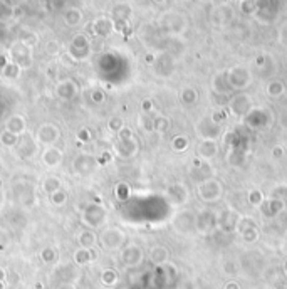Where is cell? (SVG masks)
Here are the masks:
<instances>
[{"label":"cell","instance_id":"3957f363","mask_svg":"<svg viewBox=\"0 0 287 289\" xmlns=\"http://www.w3.org/2000/svg\"><path fill=\"white\" fill-rule=\"evenodd\" d=\"M61 131L56 125H41L36 131V141L39 144H44V147H53V144L59 140Z\"/></svg>","mask_w":287,"mask_h":289},{"label":"cell","instance_id":"7a4b0ae2","mask_svg":"<svg viewBox=\"0 0 287 289\" xmlns=\"http://www.w3.org/2000/svg\"><path fill=\"white\" fill-rule=\"evenodd\" d=\"M108 221V212L102 209L101 205H89L84 209V213H83V222L86 227L89 229H97L101 227L102 224H106Z\"/></svg>","mask_w":287,"mask_h":289},{"label":"cell","instance_id":"e0dca14e","mask_svg":"<svg viewBox=\"0 0 287 289\" xmlns=\"http://www.w3.org/2000/svg\"><path fill=\"white\" fill-rule=\"evenodd\" d=\"M49 197H50V199H49V200H50V204H53V205H57V207H61V205H64V204H66L67 194H66V190H64V188H61V190H57V192L50 194Z\"/></svg>","mask_w":287,"mask_h":289},{"label":"cell","instance_id":"9c48e42d","mask_svg":"<svg viewBox=\"0 0 287 289\" xmlns=\"http://www.w3.org/2000/svg\"><path fill=\"white\" fill-rule=\"evenodd\" d=\"M114 150H116L119 158H129V157H133L136 152V141L133 138H131V140H123V141H119V144L114 147Z\"/></svg>","mask_w":287,"mask_h":289},{"label":"cell","instance_id":"5bb4252c","mask_svg":"<svg viewBox=\"0 0 287 289\" xmlns=\"http://www.w3.org/2000/svg\"><path fill=\"white\" fill-rule=\"evenodd\" d=\"M61 188H62V185H61V180L57 177H47L42 182V190L47 195L54 194V192H57V190H61Z\"/></svg>","mask_w":287,"mask_h":289},{"label":"cell","instance_id":"d6986e66","mask_svg":"<svg viewBox=\"0 0 287 289\" xmlns=\"http://www.w3.org/2000/svg\"><path fill=\"white\" fill-rule=\"evenodd\" d=\"M118 138H119V141L131 140V138H133V133H131V130H128V128H123L121 131L118 133Z\"/></svg>","mask_w":287,"mask_h":289},{"label":"cell","instance_id":"8992f818","mask_svg":"<svg viewBox=\"0 0 287 289\" xmlns=\"http://www.w3.org/2000/svg\"><path fill=\"white\" fill-rule=\"evenodd\" d=\"M74 170L77 173H91L94 170V165H96V158H93L91 155H79V157L74 160Z\"/></svg>","mask_w":287,"mask_h":289},{"label":"cell","instance_id":"4fadbf2b","mask_svg":"<svg viewBox=\"0 0 287 289\" xmlns=\"http://www.w3.org/2000/svg\"><path fill=\"white\" fill-rule=\"evenodd\" d=\"M41 261L44 264H56L57 259H59V252H57V249H54V247H44V249L41 251Z\"/></svg>","mask_w":287,"mask_h":289},{"label":"cell","instance_id":"277c9868","mask_svg":"<svg viewBox=\"0 0 287 289\" xmlns=\"http://www.w3.org/2000/svg\"><path fill=\"white\" fill-rule=\"evenodd\" d=\"M119 259L124 268H138L143 262V251L138 246H129L121 251Z\"/></svg>","mask_w":287,"mask_h":289},{"label":"cell","instance_id":"ac0fdd59","mask_svg":"<svg viewBox=\"0 0 287 289\" xmlns=\"http://www.w3.org/2000/svg\"><path fill=\"white\" fill-rule=\"evenodd\" d=\"M108 130H110V131H116V133L121 131L123 130L121 118H111L110 121H108Z\"/></svg>","mask_w":287,"mask_h":289},{"label":"cell","instance_id":"2e32d148","mask_svg":"<svg viewBox=\"0 0 287 289\" xmlns=\"http://www.w3.org/2000/svg\"><path fill=\"white\" fill-rule=\"evenodd\" d=\"M150 259L154 264H163L166 259H168V251H166L165 247H154L150 254Z\"/></svg>","mask_w":287,"mask_h":289},{"label":"cell","instance_id":"6da1fadb","mask_svg":"<svg viewBox=\"0 0 287 289\" xmlns=\"http://www.w3.org/2000/svg\"><path fill=\"white\" fill-rule=\"evenodd\" d=\"M126 235L121 229L118 227H108L102 230L99 235V244L105 251H119L121 246L124 244Z\"/></svg>","mask_w":287,"mask_h":289},{"label":"cell","instance_id":"5b68a950","mask_svg":"<svg viewBox=\"0 0 287 289\" xmlns=\"http://www.w3.org/2000/svg\"><path fill=\"white\" fill-rule=\"evenodd\" d=\"M42 161L45 166H49V168H54L62 161V152L57 147H47L42 152Z\"/></svg>","mask_w":287,"mask_h":289},{"label":"cell","instance_id":"ffe728a7","mask_svg":"<svg viewBox=\"0 0 287 289\" xmlns=\"http://www.w3.org/2000/svg\"><path fill=\"white\" fill-rule=\"evenodd\" d=\"M113 161V155L111 153H108V152H105L101 155V158H99V163L101 165H105V163H111Z\"/></svg>","mask_w":287,"mask_h":289},{"label":"cell","instance_id":"52a82bcc","mask_svg":"<svg viewBox=\"0 0 287 289\" xmlns=\"http://www.w3.org/2000/svg\"><path fill=\"white\" fill-rule=\"evenodd\" d=\"M37 141H34L32 138H27V140H19L17 143V153H19L20 158H31L36 155L37 152Z\"/></svg>","mask_w":287,"mask_h":289},{"label":"cell","instance_id":"44dd1931","mask_svg":"<svg viewBox=\"0 0 287 289\" xmlns=\"http://www.w3.org/2000/svg\"><path fill=\"white\" fill-rule=\"evenodd\" d=\"M89 136H91L89 130H81V133H79V141H86V140H89Z\"/></svg>","mask_w":287,"mask_h":289},{"label":"cell","instance_id":"ba28073f","mask_svg":"<svg viewBox=\"0 0 287 289\" xmlns=\"http://www.w3.org/2000/svg\"><path fill=\"white\" fill-rule=\"evenodd\" d=\"M74 262L77 266H88L89 262H93L96 259V251L93 249H84V247H79V249L74 252Z\"/></svg>","mask_w":287,"mask_h":289},{"label":"cell","instance_id":"30bf717a","mask_svg":"<svg viewBox=\"0 0 287 289\" xmlns=\"http://www.w3.org/2000/svg\"><path fill=\"white\" fill-rule=\"evenodd\" d=\"M25 126H27V123H25V119H24V116H19V114H17V116H12L9 119V123H7V128L5 130H9L10 133H14V135H22V133L25 131Z\"/></svg>","mask_w":287,"mask_h":289},{"label":"cell","instance_id":"603a6c76","mask_svg":"<svg viewBox=\"0 0 287 289\" xmlns=\"http://www.w3.org/2000/svg\"><path fill=\"white\" fill-rule=\"evenodd\" d=\"M0 289H5V286H4V282H0Z\"/></svg>","mask_w":287,"mask_h":289},{"label":"cell","instance_id":"7402d4cb","mask_svg":"<svg viewBox=\"0 0 287 289\" xmlns=\"http://www.w3.org/2000/svg\"><path fill=\"white\" fill-rule=\"evenodd\" d=\"M5 279H7V273H5V269L0 268V282H4Z\"/></svg>","mask_w":287,"mask_h":289},{"label":"cell","instance_id":"8fae6325","mask_svg":"<svg viewBox=\"0 0 287 289\" xmlns=\"http://www.w3.org/2000/svg\"><path fill=\"white\" fill-rule=\"evenodd\" d=\"M77 244L79 247H84V249H93L96 244V234L93 230H83L77 235Z\"/></svg>","mask_w":287,"mask_h":289},{"label":"cell","instance_id":"9a60e30c","mask_svg":"<svg viewBox=\"0 0 287 289\" xmlns=\"http://www.w3.org/2000/svg\"><path fill=\"white\" fill-rule=\"evenodd\" d=\"M17 143H19V136L14 135V133H10L9 130H4L0 133V144H4V147H17Z\"/></svg>","mask_w":287,"mask_h":289},{"label":"cell","instance_id":"7c38bea8","mask_svg":"<svg viewBox=\"0 0 287 289\" xmlns=\"http://www.w3.org/2000/svg\"><path fill=\"white\" fill-rule=\"evenodd\" d=\"M118 279H119L118 273L114 269H111V268L110 269H105L101 273V284L106 286V287H113L118 282Z\"/></svg>","mask_w":287,"mask_h":289}]
</instances>
